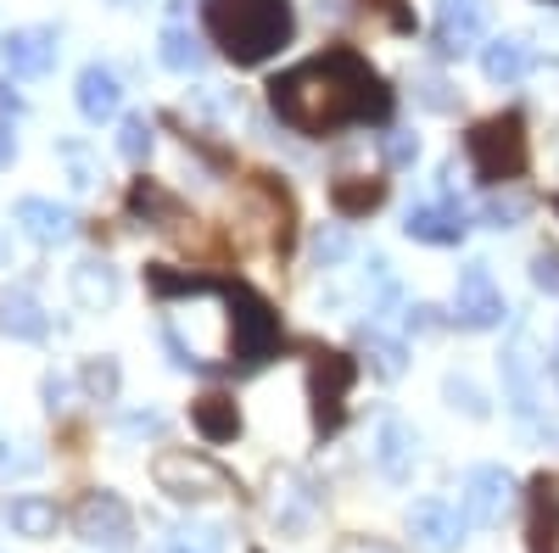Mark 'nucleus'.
<instances>
[{
	"instance_id": "f257e3e1",
	"label": "nucleus",
	"mask_w": 559,
	"mask_h": 553,
	"mask_svg": "<svg viewBox=\"0 0 559 553\" xmlns=\"http://www.w3.org/2000/svg\"><path fill=\"white\" fill-rule=\"evenodd\" d=\"M269 107L280 112L286 129L319 141V134H336V129H353V123H386L392 118V89L353 45H336V51L308 57V62L280 73L269 84Z\"/></svg>"
},
{
	"instance_id": "f03ea898",
	"label": "nucleus",
	"mask_w": 559,
	"mask_h": 553,
	"mask_svg": "<svg viewBox=\"0 0 559 553\" xmlns=\"http://www.w3.org/2000/svg\"><path fill=\"white\" fill-rule=\"evenodd\" d=\"M202 28L236 68H258L292 39L297 12L292 0H202Z\"/></svg>"
},
{
	"instance_id": "7ed1b4c3",
	"label": "nucleus",
	"mask_w": 559,
	"mask_h": 553,
	"mask_svg": "<svg viewBox=\"0 0 559 553\" xmlns=\"http://www.w3.org/2000/svg\"><path fill=\"white\" fill-rule=\"evenodd\" d=\"M218 297H224V325H229V341H224V352H229V363H241V369H258V363H269L274 358V347H280V318H274V308L252 291V286H241V280H218Z\"/></svg>"
},
{
	"instance_id": "20e7f679",
	"label": "nucleus",
	"mask_w": 559,
	"mask_h": 553,
	"mask_svg": "<svg viewBox=\"0 0 559 553\" xmlns=\"http://www.w3.org/2000/svg\"><path fill=\"white\" fill-rule=\"evenodd\" d=\"M464 157H471L481 184H509L521 179L532 163V141H526V118L521 112H498L481 118L471 134H464Z\"/></svg>"
},
{
	"instance_id": "39448f33",
	"label": "nucleus",
	"mask_w": 559,
	"mask_h": 553,
	"mask_svg": "<svg viewBox=\"0 0 559 553\" xmlns=\"http://www.w3.org/2000/svg\"><path fill=\"white\" fill-rule=\"evenodd\" d=\"M152 481L174 503H207V497H224L229 492V476L213 465L207 453H191V447H163L152 458Z\"/></svg>"
},
{
	"instance_id": "423d86ee",
	"label": "nucleus",
	"mask_w": 559,
	"mask_h": 553,
	"mask_svg": "<svg viewBox=\"0 0 559 553\" xmlns=\"http://www.w3.org/2000/svg\"><path fill=\"white\" fill-rule=\"evenodd\" d=\"M353 358L347 352H313L308 363V402H313V431L319 436H336L342 420H347V397H353Z\"/></svg>"
},
{
	"instance_id": "0eeeda50",
	"label": "nucleus",
	"mask_w": 559,
	"mask_h": 553,
	"mask_svg": "<svg viewBox=\"0 0 559 553\" xmlns=\"http://www.w3.org/2000/svg\"><path fill=\"white\" fill-rule=\"evenodd\" d=\"M73 531H79V542H90V548H123V542L134 537V515H129V503H123L118 492L96 486V492L79 497Z\"/></svg>"
},
{
	"instance_id": "6e6552de",
	"label": "nucleus",
	"mask_w": 559,
	"mask_h": 553,
	"mask_svg": "<svg viewBox=\"0 0 559 553\" xmlns=\"http://www.w3.org/2000/svg\"><path fill=\"white\" fill-rule=\"evenodd\" d=\"M503 291L492 286V268L487 263H464L459 274V291H453V325L459 330H498L503 325Z\"/></svg>"
},
{
	"instance_id": "1a4fd4ad",
	"label": "nucleus",
	"mask_w": 559,
	"mask_h": 553,
	"mask_svg": "<svg viewBox=\"0 0 559 553\" xmlns=\"http://www.w3.org/2000/svg\"><path fill=\"white\" fill-rule=\"evenodd\" d=\"M509 503H515V481H509L503 465H476L459 486V509L471 526H498L509 515Z\"/></svg>"
},
{
	"instance_id": "9d476101",
	"label": "nucleus",
	"mask_w": 559,
	"mask_h": 553,
	"mask_svg": "<svg viewBox=\"0 0 559 553\" xmlns=\"http://www.w3.org/2000/svg\"><path fill=\"white\" fill-rule=\"evenodd\" d=\"M503 392H509V408H515L521 420H537V397H543V358H537V341H532L526 330L503 347Z\"/></svg>"
},
{
	"instance_id": "9b49d317",
	"label": "nucleus",
	"mask_w": 559,
	"mask_h": 553,
	"mask_svg": "<svg viewBox=\"0 0 559 553\" xmlns=\"http://www.w3.org/2000/svg\"><path fill=\"white\" fill-rule=\"evenodd\" d=\"M464 531H471L464 509H453V503H442V497H419L408 509V537H414L419 553H453L464 542Z\"/></svg>"
},
{
	"instance_id": "f8f14e48",
	"label": "nucleus",
	"mask_w": 559,
	"mask_h": 553,
	"mask_svg": "<svg viewBox=\"0 0 559 553\" xmlns=\"http://www.w3.org/2000/svg\"><path fill=\"white\" fill-rule=\"evenodd\" d=\"M437 51L442 57H464L476 51L487 34V0H437Z\"/></svg>"
},
{
	"instance_id": "ddd939ff",
	"label": "nucleus",
	"mask_w": 559,
	"mask_h": 553,
	"mask_svg": "<svg viewBox=\"0 0 559 553\" xmlns=\"http://www.w3.org/2000/svg\"><path fill=\"white\" fill-rule=\"evenodd\" d=\"M57 28H12L7 34V45H0V57H7V68L17 73V79H45L57 68Z\"/></svg>"
},
{
	"instance_id": "4468645a",
	"label": "nucleus",
	"mask_w": 559,
	"mask_h": 553,
	"mask_svg": "<svg viewBox=\"0 0 559 553\" xmlns=\"http://www.w3.org/2000/svg\"><path fill=\"white\" fill-rule=\"evenodd\" d=\"M403 229H408V241H426V247H459L471 224H464V207H453V202H426V207H408Z\"/></svg>"
},
{
	"instance_id": "2eb2a0df",
	"label": "nucleus",
	"mask_w": 559,
	"mask_h": 553,
	"mask_svg": "<svg viewBox=\"0 0 559 553\" xmlns=\"http://www.w3.org/2000/svg\"><path fill=\"white\" fill-rule=\"evenodd\" d=\"M73 96H79V112H84L90 123H107V118H118V107H123V84H118L112 68L90 62V68L79 73V84H73Z\"/></svg>"
},
{
	"instance_id": "dca6fc26",
	"label": "nucleus",
	"mask_w": 559,
	"mask_h": 553,
	"mask_svg": "<svg viewBox=\"0 0 559 553\" xmlns=\"http://www.w3.org/2000/svg\"><path fill=\"white\" fill-rule=\"evenodd\" d=\"M7 526H12V537H23V542H51L57 526H62V509H57L51 497H39V492H23V497L7 503Z\"/></svg>"
},
{
	"instance_id": "f3484780",
	"label": "nucleus",
	"mask_w": 559,
	"mask_h": 553,
	"mask_svg": "<svg viewBox=\"0 0 559 553\" xmlns=\"http://www.w3.org/2000/svg\"><path fill=\"white\" fill-rule=\"evenodd\" d=\"M45 330H51V318H45V308L23 286L0 291V336H12V341H45Z\"/></svg>"
},
{
	"instance_id": "a211bd4d",
	"label": "nucleus",
	"mask_w": 559,
	"mask_h": 553,
	"mask_svg": "<svg viewBox=\"0 0 559 553\" xmlns=\"http://www.w3.org/2000/svg\"><path fill=\"white\" fill-rule=\"evenodd\" d=\"M17 224H23V236L39 241V247H57L73 236V213L57 207V202H45V196H23L17 202Z\"/></svg>"
},
{
	"instance_id": "6ab92c4d",
	"label": "nucleus",
	"mask_w": 559,
	"mask_h": 553,
	"mask_svg": "<svg viewBox=\"0 0 559 553\" xmlns=\"http://www.w3.org/2000/svg\"><path fill=\"white\" fill-rule=\"evenodd\" d=\"M414 458H419V436L403 425V420H381V436H376V465L386 481H408L414 476Z\"/></svg>"
},
{
	"instance_id": "aec40b11",
	"label": "nucleus",
	"mask_w": 559,
	"mask_h": 553,
	"mask_svg": "<svg viewBox=\"0 0 559 553\" xmlns=\"http://www.w3.org/2000/svg\"><path fill=\"white\" fill-rule=\"evenodd\" d=\"M481 73H487L492 84H515V79H526V73H532V45H526L521 34H498V39H487V45H481Z\"/></svg>"
},
{
	"instance_id": "412c9836",
	"label": "nucleus",
	"mask_w": 559,
	"mask_h": 553,
	"mask_svg": "<svg viewBox=\"0 0 559 553\" xmlns=\"http://www.w3.org/2000/svg\"><path fill=\"white\" fill-rule=\"evenodd\" d=\"M532 553H559V481L537 476L532 486V520H526Z\"/></svg>"
},
{
	"instance_id": "4be33fe9",
	"label": "nucleus",
	"mask_w": 559,
	"mask_h": 553,
	"mask_svg": "<svg viewBox=\"0 0 559 553\" xmlns=\"http://www.w3.org/2000/svg\"><path fill=\"white\" fill-rule=\"evenodd\" d=\"M191 420L202 431V442H236L241 436V408L236 397H224V392H207L191 402Z\"/></svg>"
},
{
	"instance_id": "5701e85b",
	"label": "nucleus",
	"mask_w": 559,
	"mask_h": 553,
	"mask_svg": "<svg viewBox=\"0 0 559 553\" xmlns=\"http://www.w3.org/2000/svg\"><path fill=\"white\" fill-rule=\"evenodd\" d=\"M331 202L342 218H364V213H376L386 202V179H364V173H342L331 184Z\"/></svg>"
},
{
	"instance_id": "b1692460",
	"label": "nucleus",
	"mask_w": 559,
	"mask_h": 553,
	"mask_svg": "<svg viewBox=\"0 0 559 553\" xmlns=\"http://www.w3.org/2000/svg\"><path fill=\"white\" fill-rule=\"evenodd\" d=\"M73 297H79L84 308H112V302H118V268L84 257V263L73 268Z\"/></svg>"
},
{
	"instance_id": "393cba45",
	"label": "nucleus",
	"mask_w": 559,
	"mask_h": 553,
	"mask_svg": "<svg viewBox=\"0 0 559 553\" xmlns=\"http://www.w3.org/2000/svg\"><path fill=\"white\" fill-rule=\"evenodd\" d=\"M358 352L376 363V375H381V381H397V375H403V363H408V347H403L397 336L376 330V325H358Z\"/></svg>"
},
{
	"instance_id": "a878e982",
	"label": "nucleus",
	"mask_w": 559,
	"mask_h": 553,
	"mask_svg": "<svg viewBox=\"0 0 559 553\" xmlns=\"http://www.w3.org/2000/svg\"><path fill=\"white\" fill-rule=\"evenodd\" d=\"M157 57H163V68L168 73H197L202 62H207V51H202V39L185 28V23H168L163 28V39H157Z\"/></svg>"
},
{
	"instance_id": "bb28decb",
	"label": "nucleus",
	"mask_w": 559,
	"mask_h": 553,
	"mask_svg": "<svg viewBox=\"0 0 559 553\" xmlns=\"http://www.w3.org/2000/svg\"><path fill=\"white\" fill-rule=\"evenodd\" d=\"M313 515V486L302 476H280L274 481V520L286 526V531H302Z\"/></svg>"
},
{
	"instance_id": "cd10ccee",
	"label": "nucleus",
	"mask_w": 559,
	"mask_h": 553,
	"mask_svg": "<svg viewBox=\"0 0 559 553\" xmlns=\"http://www.w3.org/2000/svg\"><path fill=\"white\" fill-rule=\"evenodd\" d=\"M163 553H224V531H218V526H191V531H174Z\"/></svg>"
},
{
	"instance_id": "c85d7f7f",
	"label": "nucleus",
	"mask_w": 559,
	"mask_h": 553,
	"mask_svg": "<svg viewBox=\"0 0 559 553\" xmlns=\"http://www.w3.org/2000/svg\"><path fill=\"white\" fill-rule=\"evenodd\" d=\"M79 381H84V392L96 397V402H112L118 397V363L112 358H90Z\"/></svg>"
},
{
	"instance_id": "c756f323",
	"label": "nucleus",
	"mask_w": 559,
	"mask_h": 553,
	"mask_svg": "<svg viewBox=\"0 0 559 553\" xmlns=\"http://www.w3.org/2000/svg\"><path fill=\"white\" fill-rule=\"evenodd\" d=\"M118 152H123L129 163H146V157H152V123H146V118H123Z\"/></svg>"
},
{
	"instance_id": "7c9ffc66",
	"label": "nucleus",
	"mask_w": 559,
	"mask_h": 553,
	"mask_svg": "<svg viewBox=\"0 0 559 553\" xmlns=\"http://www.w3.org/2000/svg\"><path fill=\"white\" fill-rule=\"evenodd\" d=\"M414 89H419V101H426L431 112H453L459 96H448V79L442 73H414Z\"/></svg>"
},
{
	"instance_id": "2f4dec72",
	"label": "nucleus",
	"mask_w": 559,
	"mask_h": 553,
	"mask_svg": "<svg viewBox=\"0 0 559 553\" xmlns=\"http://www.w3.org/2000/svg\"><path fill=\"white\" fill-rule=\"evenodd\" d=\"M481 218H487L492 229H509V224H521V218H526V196H487Z\"/></svg>"
},
{
	"instance_id": "473e14b6",
	"label": "nucleus",
	"mask_w": 559,
	"mask_h": 553,
	"mask_svg": "<svg viewBox=\"0 0 559 553\" xmlns=\"http://www.w3.org/2000/svg\"><path fill=\"white\" fill-rule=\"evenodd\" d=\"M532 286L548 291V297H559V247H543L532 257Z\"/></svg>"
},
{
	"instance_id": "72a5a7b5",
	"label": "nucleus",
	"mask_w": 559,
	"mask_h": 553,
	"mask_svg": "<svg viewBox=\"0 0 559 553\" xmlns=\"http://www.w3.org/2000/svg\"><path fill=\"white\" fill-rule=\"evenodd\" d=\"M448 397L471 413V420H487V397L476 392V381H464V375H448Z\"/></svg>"
},
{
	"instance_id": "f704fd0d",
	"label": "nucleus",
	"mask_w": 559,
	"mask_h": 553,
	"mask_svg": "<svg viewBox=\"0 0 559 553\" xmlns=\"http://www.w3.org/2000/svg\"><path fill=\"white\" fill-rule=\"evenodd\" d=\"M369 12H381L386 17V28H397V34H414V12L403 7V0H364Z\"/></svg>"
},
{
	"instance_id": "c9c22d12",
	"label": "nucleus",
	"mask_w": 559,
	"mask_h": 553,
	"mask_svg": "<svg viewBox=\"0 0 559 553\" xmlns=\"http://www.w3.org/2000/svg\"><path fill=\"white\" fill-rule=\"evenodd\" d=\"M39 470V453H12V442H0V476H28Z\"/></svg>"
},
{
	"instance_id": "e433bc0d",
	"label": "nucleus",
	"mask_w": 559,
	"mask_h": 553,
	"mask_svg": "<svg viewBox=\"0 0 559 553\" xmlns=\"http://www.w3.org/2000/svg\"><path fill=\"white\" fill-rule=\"evenodd\" d=\"M414 157H419L414 134H386V163H414Z\"/></svg>"
},
{
	"instance_id": "4c0bfd02",
	"label": "nucleus",
	"mask_w": 559,
	"mask_h": 553,
	"mask_svg": "<svg viewBox=\"0 0 559 553\" xmlns=\"http://www.w3.org/2000/svg\"><path fill=\"white\" fill-rule=\"evenodd\" d=\"M336 553H397V548H386V542H376V537H342Z\"/></svg>"
},
{
	"instance_id": "58836bf2",
	"label": "nucleus",
	"mask_w": 559,
	"mask_h": 553,
	"mask_svg": "<svg viewBox=\"0 0 559 553\" xmlns=\"http://www.w3.org/2000/svg\"><path fill=\"white\" fill-rule=\"evenodd\" d=\"M12 157H17V134H12L7 118H0V168H12Z\"/></svg>"
},
{
	"instance_id": "ea45409f",
	"label": "nucleus",
	"mask_w": 559,
	"mask_h": 553,
	"mask_svg": "<svg viewBox=\"0 0 559 553\" xmlns=\"http://www.w3.org/2000/svg\"><path fill=\"white\" fill-rule=\"evenodd\" d=\"M62 397H68V381H57V375H45V408H62Z\"/></svg>"
},
{
	"instance_id": "a19ab883",
	"label": "nucleus",
	"mask_w": 559,
	"mask_h": 553,
	"mask_svg": "<svg viewBox=\"0 0 559 553\" xmlns=\"http://www.w3.org/2000/svg\"><path fill=\"white\" fill-rule=\"evenodd\" d=\"M342 252H347V241H342V236H319V263H336Z\"/></svg>"
},
{
	"instance_id": "79ce46f5",
	"label": "nucleus",
	"mask_w": 559,
	"mask_h": 553,
	"mask_svg": "<svg viewBox=\"0 0 559 553\" xmlns=\"http://www.w3.org/2000/svg\"><path fill=\"white\" fill-rule=\"evenodd\" d=\"M0 112H7V118H17V112H23V96H17V89H12L7 79H0Z\"/></svg>"
},
{
	"instance_id": "37998d69",
	"label": "nucleus",
	"mask_w": 559,
	"mask_h": 553,
	"mask_svg": "<svg viewBox=\"0 0 559 553\" xmlns=\"http://www.w3.org/2000/svg\"><path fill=\"white\" fill-rule=\"evenodd\" d=\"M408 325H414V330H431V325H437V308H426V302H419V308L408 313Z\"/></svg>"
},
{
	"instance_id": "c03bdc74",
	"label": "nucleus",
	"mask_w": 559,
	"mask_h": 553,
	"mask_svg": "<svg viewBox=\"0 0 559 553\" xmlns=\"http://www.w3.org/2000/svg\"><path fill=\"white\" fill-rule=\"evenodd\" d=\"M123 431H163V413H134Z\"/></svg>"
},
{
	"instance_id": "a18cd8bd",
	"label": "nucleus",
	"mask_w": 559,
	"mask_h": 553,
	"mask_svg": "<svg viewBox=\"0 0 559 553\" xmlns=\"http://www.w3.org/2000/svg\"><path fill=\"white\" fill-rule=\"evenodd\" d=\"M554 375H559V352H554Z\"/></svg>"
},
{
	"instance_id": "49530a36",
	"label": "nucleus",
	"mask_w": 559,
	"mask_h": 553,
	"mask_svg": "<svg viewBox=\"0 0 559 553\" xmlns=\"http://www.w3.org/2000/svg\"><path fill=\"white\" fill-rule=\"evenodd\" d=\"M554 207H559V202H554Z\"/></svg>"
}]
</instances>
